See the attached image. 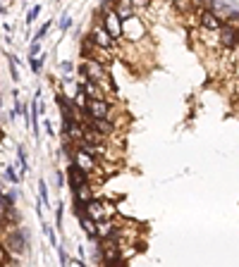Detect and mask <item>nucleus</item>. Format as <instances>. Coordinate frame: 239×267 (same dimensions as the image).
Instances as JSON below:
<instances>
[{
    "label": "nucleus",
    "mask_w": 239,
    "mask_h": 267,
    "mask_svg": "<svg viewBox=\"0 0 239 267\" xmlns=\"http://www.w3.org/2000/svg\"><path fill=\"white\" fill-rule=\"evenodd\" d=\"M29 126L34 129V134L38 136V105H36V100L31 103V108H29Z\"/></svg>",
    "instance_id": "13"
},
{
    "label": "nucleus",
    "mask_w": 239,
    "mask_h": 267,
    "mask_svg": "<svg viewBox=\"0 0 239 267\" xmlns=\"http://www.w3.org/2000/svg\"><path fill=\"white\" fill-rule=\"evenodd\" d=\"M72 103H74V108L82 112L84 110V105H86V100H89V95H86V91H84V86L82 84H77L74 86V93H72V98H69Z\"/></svg>",
    "instance_id": "10"
},
{
    "label": "nucleus",
    "mask_w": 239,
    "mask_h": 267,
    "mask_svg": "<svg viewBox=\"0 0 239 267\" xmlns=\"http://www.w3.org/2000/svg\"><path fill=\"white\" fill-rule=\"evenodd\" d=\"M17 157H19V165H22V174H27L29 165H27V155H24V148H22V146L17 148Z\"/></svg>",
    "instance_id": "19"
},
{
    "label": "nucleus",
    "mask_w": 239,
    "mask_h": 267,
    "mask_svg": "<svg viewBox=\"0 0 239 267\" xmlns=\"http://www.w3.org/2000/svg\"><path fill=\"white\" fill-rule=\"evenodd\" d=\"M38 196H41V203H43V208H48L51 205V196H48V184L41 179L38 181Z\"/></svg>",
    "instance_id": "15"
},
{
    "label": "nucleus",
    "mask_w": 239,
    "mask_h": 267,
    "mask_svg": "<svg viewBox=\"0 0 239 267\" xmlns=\"http://www.w3.org/2000/svg\"><path fill=\"white\" fill-rule=\"evenodd\" d=\"M146 33H149V29H146V24L141 22V17L129 15V17L122 19V38H127L129 43H139V41H144Z\"/></svg>",
    "instance_id": "2"
},
{
    "label": "nucleus",
    "mask_w": 239,
    "mask_h": 267,
    "mask_svg": "<svg viewBox=\"0 0 239 267\" xmlns=\"http://www.w3.org/2000/svg\"><path fill=\"white\" fill-rule=\"evenodd\" d=\"M55 224H58V229H62V208L58 205V212H55Z\"/></svg>",
    "instance_id": "28"
},
{
    "label": "nucleus",
    "mask_w": 239,
    "mask_h": 267,
    "mask_svg": "<svg viewBox=\"0 0 239 267\" xmlns=\"http://www.w3.org/2000/svg\"><path fill=\"white\" fill-rule=\"evenodd\" d=\"M51 22H53V19H51ZM51 22H46V24H43L41 29L36 31V36H34V41H41V38H43V36L48 33V29H51Z\"/></svg>",
    "instance_id": "23"
},
{
    "label": "nucleus",
    "mask_w": 239,
    "mask_h": 267,
    "mask_svg": "<svg viewBox=\"0 0 239 267\" xmlns=\"http://www.w3.org/2000/svg\"><path fill=\"white\" fill-rule=\"evenodd\" d=\"M79 74H82V79H91V81L101 84V86L105 89V93H110V91H113L110 72H108V67H105V64H101L98 60L84 58V62L79 64Z\"/></svg>",
    "instance_id": "1"
},
{
    "label": "nucleus",
    "mask_w": 239,
    "mask_h": 267,
    "mask_svg": "<svg viewBox=\"0 0 239 267\" xmlns=\"http://www.w3.org/2000/svg\"><path fill=\"white\" fill-rule=\"evenodd\" d=\"M72 265H74V267H84V260H77V258H74V260H72Z\"/></svg>",
    "instance_id": "32"
},
{
    "label": "nucleus",
    "mask_w": 239,
    "mask_h": 267,
    "mask_svg": "<svg viewBox=\"0 0 239 267\" xmlns=\"http://www.w3.org/2000/svg\"><path fill=\"white\" fill-rule=\"evenodd\" d=\"M58 253H60V263H62V265H67L69 260H67V255H65V248H62V246H58Z\"/></svg>",
    "instance_id": "29"
},
{
    "label": "nucleus",
    "mask_w": 239,
    "mask_h": 267,
    "mask_svg": "<svg viewBox=\"0 0 239 267\" xmlns=\"http://www.w3.org/2000/svg\"><path fill=\"white\" fill-rule=\"evenodd\" d=\"M115 10H118V15L122 17V19H124V17H129V15H134V7H132V2H129V0H118Z\"/></svg>",
    "instance_id": "14"
},
{
    "label": "nucleus",
    "mask_w": 239,
    "mask_h": 267,
    "mask_svg": "<svg viewBox=\"0 0 239 267\" xmlns=\"http://www.w3.org/2000/svg\"><path fill=\"white\" fill-rule=\"evenodd\" d=\"M43 60H46V55H41L38 60H36V58H29V67H31V72H34V74H38V72L43 69Z\"/></svg>",
    "instance_id": "16"
},
{
    "label": "nucleus",
    "mask_w": 239,
    "mask_h": 267,
    "mask_svg": "<svg viewBox=\"0 0 239 267\" xmlns=\"http://www.w3.org/2000/svg\"><path fill=\"white\" fill-rule=\"evenodd\" d=\"M67 181H69V186H72V191L77 188V186H82L84 181H89V174L82 170V167H77L74 162H69V172H67Z\"/></svg>",
    "instance_id": "9"
},
{
    "label": "nucleus",
    "mask_w": 239,
    "mask_h": 267,
    "mask_svg": "<svg viewBox=\"0 0 239 267\" xmlns=\"http://www.w3.org/2000/svg\"><path fill=\"white\" fill-rule=\"evenodd\" d=\"M101 24H103V29L108 31L115 41L122 38V17L118 15V10L115 7H110V10H103V17H101Z\"/></svg>",
    "instance_id": "4"
},
{
    "label": "nucleus",
    "mask_w": 239,
    "mask_h": 267,
    "mask_svg": "<svg viewBox=\"0 0 239 267\" xmlns=\"http://www.w3.org/2000/svg\"><path fill=\"white\" fill-rule=\"evenodd\" d=\"M113 212H115V210H113V205H110V203L98 201V198H91L79 215H89L93 222H101V220H105V217H113Z\"/></svg>",
    "instance_id": "3"
},
{
    "label": "nucleus",
    "mask_w": 239,
    "mask_h": 267,
    "mask_svg": "<svg viewBox=\"0 0 239 267\" xmlns=\"http://www.w3.org/2000/svg\"><path fill=\"white\" fill-rule=\"evenodd\" d=\"M10 60V74H12V81H19V72H17V58L15 55H7Z\"/></svg>",
    "instance_id": "18"
},
{
    "label": "nucleus",
    "mask_w": 239,
    "mask_h": 267,
    "mask_svg": "<svg viewBox=\"0 0 239 267\" xmlns=\"http://www.w3.org/2000/svg\"><path fill=\"white\" fill-rule=\"evenodd\" d=\"M89 38H91V43L98 46V48H105V50H113V48H115V38L103 29V24H96V27L91 29Z\"/></svg>",
    "instance_id": "8"
},
{
    "label": "nucleus",
    "mask_w": 239,
    "mask_h": 267,
    "mask_svg": "<svg viewBox=\"0 0 239 267\" xmlns=\"http://www.w3.org/2000/svg\"><path fill=\"white\" fill-rule=\"evenodd\" d=\"M194 5H201V7H210V10H213L215 0H194Z\"/></svg>",
    "instance_id": "27"
},
{
    "label": "nucleus",
    "mask_w": 239,
    "mask_h": 267,
    "mask_svg": "<svg viewBox=\"0 0 239 267\" xmlns=\"http://www.w3.org/2000/svg\"><path fill=\"white\" fill-rule=\"evenodd\" d=\"M129 2H132L134 12H137V10H149L151 7V0H129Z\"/></svg>",
    "instance_id": "20"
},
{
    "label": "nucleus",
    "mask_w": 239,
    "mask_h": 267,
    "mask_svg": "<svg viewBox=\"0 0 239 267\" xmlns=\"http://www.w3.org/2000/svg\"><path fill=\"white\" fill-rule=\"evenodd\" d=\"M72 162H74L77 167H82V170L89 174V179L93 177L96 170H98V157H93L91 153H86V150H82V148L72 150Z\"/></svg>",
    "instance_id": "5"
},
{
    "label": "nucleus",
    "mask_w": 239,
    "mask_h": 267,
    "mask_svg": "<svg viewBox=\"0 0 239 267\" xmlns=\"http://www.w3.org/2000/svg\"><path fill=\"white\" fill-rule=\"evenodd\" d=\"M7 253H10V251H7V246H5V243H0V265H5V263H7Z\"/></svg>",
    "instance_id": "25"
},
{
    "label": "nucleus",
    "mask_w": 239,
    "mask_h": 267,
    "mask_svg": "<svg viewBox=\"0 0 239 267\" xmlns=\"http://www.w3.org/2000/svg\"><path fill=\"white\" fill-rule=\"evenodd\" d=\"M199 29H204V31H210V33H218L220 31V27H222V19L210 10V7H204L201 12H199Z\"/></svg>",
    "instance_id": "6"
},
{
    "label": "nucleus",
    "mask_w": 239,
    "mask_h": 267,
    "mask_svg": "<svg viewBox=\"0 0 239 267\" xmlns=\"http://www.w3.org/2000/svg\"><path fill=\"white\" fill-rule=\"evenodd\" d=\"M38 15H41V5H34V7L29 10V15H27V22H24V24L31 27V24L36 22V17H38Z\"/></svg>",
    "instance_id": "17"
},
{
    "label": "nucleus",
    "mask_w": 239,
    "mask_h": 267,
    "mask_svg": "<svg viewBox=\"0 0 239 267\" xmlns=\"http://www.w3.org/2000/svg\"><path fill=\"white\" fill-rule=\"evenodd\" d=\"M38 50H41V41H34V43H31V48H29V58H36V55H38Z\"/></svg>",
    "instance_id": "24"
},
{
    "label": "nucleus",
    "mask_w": 239,
    "mask_h": 267,
    "mask_svg": "<svg viewBox=\"0 0 239 267\" xmlns=\"http://www.w3.org/2000/svg\"><path fill=\"white\" fill-rule=\"evenodd\" d=\"M115 5H118V0H103V10H110Z\"/></svg>",
    "instance_id": "30"
},
{
    "label": "nucleus",
    "mask_w": 239,
    "mask_h": 267,
    "mask_svg": "<svg viewBox=\"0 0 239 267\" xmlns=\"http://www.w3.org/2000/svg\"><path fill=\"white\" fill-rule=\"evenodd\" d=\"M5 177H7V181H12V184H17L22 174H17V172H15V167H7V170H5Z\"/></svg>",
    "instance_id": "22"
},
{
    "label": "nucleus",
    "mask_w": 239,
    "mask_h": 267,
    "mask_svg": "<svg viewBox=\"0 0 239 267\" xmlns=\"http://www.w3.org/2000/svg\"><path fill=\"white\" fill-rule=\"evenodd\" d=\"M43 232H46V236L51 241V246H58V241H55V232H53V227L51 224H43Z\"/></svg>",
    "instance_id": "21"
},
{
    "label": "nucleus",
    "mask_w": 239,
    "mask_h": 267,
    "mask_svg": "<svg viewBox=\"0 0 239 267\" xmlns=\"http://www.w3.org/2000/svg\"><path fill=\"white\" fill-rule=\"evenodd\" d=\"M43 126H46V131H48V136H55V131H53V124H51V122H46Z\"/></svg>",
    "instance_id": "31"
},
{
    "label": "nucleus",
    "mask_w": 239,
    "mask_h": 267,
    "mask_svg": "<svg viewBox=\"0 0 239 267\" xmlns=\"http://www.w3.org/2000/svg\"><path fill=\"white\" fill-rule=\"evenodd\" d=\"M172 7L177 10L179 15H184V17H187V15H191V12H194V7H196V5H194V0H172Z\"/></svg>",
    "instance_id": "12"
},
{
    "label": "nucleus",
    "mask_w": 239,
    "mask_h": 267,
    "mask_svg": "<svg viewBox=\"0 0 239 267\" xmlns=\"http://www.w3.org/2000/svg\"><path fill=\"white\" fill-rule=\"evenodd\" d=\"M237 38H239V29L230 22H222V27L218 31V46L220 48H235L237 46Z\"/></svg>",
    "instance_id": "7"
},
{
    "label": "nucleus",
    "mask_w": 239,
    "mask_h": 267,
    "mask_svg": "<svg viewBox=\"0 0 239 267\" xmlns=\"http://www.w3.org/2000/svg\"><path fill=\"white\" fill-rule=\"evenodd\" d=\"M69 24H72L69 15H62V19H60V29H62V31H67V29H69Z\"/></svg>",
    "instance_id": "26"
},
{
    "label": "nucleus",
    "mask_w": 239,
    "mask_h": 267,
    "mask_svg": "<svg viewBox=\"0 0 239 267\" xmlns=\"http://www.w3.org/2000/svg\"><path fill=\"white\" fill-rule=\"evenodd\" d=\"M77 220H79V227H82V232H86V236L96 238V222L91 220L89 215H77Z\"/></svg>",
    "instance_id": "11"
}]
</instances>
